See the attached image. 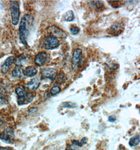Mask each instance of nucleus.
Segmentation results:
<instances>
[{
  "label": "nucleus",
  "mask_w": 140,
  "mask_h": 150,
  "mask_svg": "<svg viewBox=\"0 0 140 150\" xmlns=\"http://www.w3.org/2000/svg\"><path fill=\"white\" fill-rule=\"evenodd\" d=\"M16 92L17 95V102L20 105L30 103L33 98L31 93L21 87L16 88Z\"/></svg>",
  "instance_id": "nucleus-2"
},
{
  "label": "nucleus",
  "mask_w": 140,
  "mask_h": 150,
  "mask_svg": "<svg viewBox=\"0 0 140 150\" xmlns=\"http://www.w3.org/2000/svg\"><path fill=\"white\" fill-rule=\"evenodd\" d=\"M75 18L74 13L72 11H69L67 12L64 14V18L65 21L67 22H71L74 20Z\"/></svg>",
  "instance_id": "nucleus-17"
},
{
  "label": "nucleus",
  "mask_w": 140,
  "mask_h": 150,
  "mask_svg": "<svg viewBox=\"0 0 140 150\" xmlns=\"http://www.w3.org/2000/svg\"><path fill=\"white\" fill-rule=\"evenodd\" d=\"M37 71L36 68L33 66H29L25 69L24 70V75H26L29 77H33L36 75Z\"/></svg>",
  "instance_id": "nucleus-13"
},
{
  "label": "nucleus",
  "mask_w": 140,
  "mask_h": 150,
  "mask_svg": "<svg viewBox=\"0 0 140 150\" xmlns=\"http://www.w3.org/2000/svg\"><path fill=\"white\" fill-rule=\"evenodd\" d=\"M40 85V81L37 79L34 78V79H32L29 83L26 84V88L29 90L34 91L37 89Z\"/></svg>",
  "instance_id": "nucleus-12"
},
{
  "label": "nucleus",
  "mask_w": 140,
  "mask_h": 150,
  "mask_svg": "<svg viewBox=\"0 0 140 150\" xmlns=\"http://www.w3.org/2000/svg\"><path fill=\"white\" fill-rule=\"evenodd\" d=\"M41 78L42 80L49 79L54 81L57 75V71L54 68H45L41 71Z\"/></svg>",
  "instance_id": "nucleus-7"
},
{
  "label": "nucleus",
  "mask_w": 140,
  "mask_h": 150,
  "mask_svg": "<svg viewBox=\"0 0 140 150\" xmlns=\"http://www.w3.org/2000/svg\"><path fill=\"white\" fill-rule=\"evenodd\" d=\"M64 74H60L59 76L57 78V81L58 82H62L63 80H64Z\"/></svg>",
  "instance_id": "nucleus-23"
},
{
  "label": "nucleus",
  "mask_w": 140,
  "mask_h": 150,
  "mask_svg": "<svg viewBox=\"0 0 140 150\" xmlns=\"http://www.w3.org/2000/svg\"><path fill=\"white\" fill-rule=\"evenodd\" d=\"M15 61V58L13 57H10L7 58L4 63L1 66V70L2 72L4 74L7 73L9 70L11 65L13 64Z\"/></svg>",
  "instance_id": "nucleus-10"
},
{
  "label": "nucleus",
  "mask_w": 140,
  "mask_h": 150,
  "mask_svg": "<svg viewBox=\"0 0 140 150\" xmlns=\"http://www.w3.org/2000/svg\"><path fill=\"white\" fill-rule=\"evenodd\" d=\"M70 31L73 35H76L79 33L80 29L77 26H72L70 29Z\"/></svg>",
  "instance_id": "nucleus-21"
},
{
  "label": "nucleus",
  "mask_w": 140,
  "mask_h": 150,
  "mask_svg": "<svg viewBox=\"0 0 140 150\" xmlns=\"http://www.w3.org/2000/svg\"><path fill=\"white\" fill-rule=\"evenodd\" d=\"M12 75L14 78L20 79L23 77L24 73L21 67L16 66L12 71Z\"/></svg>",
  "instance_id": "nucleus-14"
},
{
  "label": "nucleus",
  "mask_w": 140,
  "mask_h": 150,
  "mask_svg": "<svg viewBox=\"0 0 140 150\" xmlns=\"http://www.w3.org/2000/svg\"><path fill=\"white\" fill-rule=\"evenodd\" d=\"M110 5H111L112 6H113V8H119L120 6H121L123 5V1H113V2H112L111 1H108Z\"/></svg>",
  "instance_id": "nucleus-20"
},
{
  "label": "nucleus",
  "mask_w": 140,
  "mask_h": 150,
  "mask_svg": "<svg viewBox=\"0 0 140 150\" xmlns=\"http://www.w3.org/2000/svg\"><path fill=\"white\" fill-rule=\"evenodd\" d=\"M0 139L6 143H12L14 139V133L12 127H8L0 134Z\"/></svg>",
  "instance_id": "nucleus-5"
},
{
  "label": "nucleus",
  "mask_w": 140,
  "mask_h": 150,
  "mask_svg": "<svg viewBox=\"0 0 140 150\" xmlns=\"http://www.w3.org/2000/svg\"><path fill=\"white\" fill-rule=\"evenodd\" d=\"M47 31L50 34L51 36H54L56 38H65L67 36L65 32L55 25H52L48 28L47 29Z\"/></svg>",
  "instance_id": "nucleus-8"
},
{
  "label": "nucleus",
  "mask_w": 140,
  "mask_h": 150,
  "mask_svg": "<svg viewBox=\"0 0 140 150\" xmlns=\"http://www.w3.org/2000/svg\"><path fill=\"white\" fill-rule=\"evenodd\" d=\"M140 143V137L139 135H136L132 137L129 141V145L131 146L135 147L139 145Z\"/></svg>",
  "instance_id": "nucleus-15"
},
{
  "label": "nucleus",
  "mask_w": 140,
  "mask_h": 150,
  "mask_svg": "<svg viewBox=\"0 0 140 150\" xmlns=\"http://www.w3.org/2000/svg\"><path fill=\"white\" fill-rule=\"evenodd\" d=\"M82 62V51L80 49H76L73 53L72 67L73 70L80 67Z\"/></svg>",
  "instance_id": "nucleus-6"
},
{
  "label": "nucleus",
  "mask_w": 140,
  "mask_h": 150,
  "mask_svg": "<svg viewBox=\"0 0 140 150\" xmlns=\"http://www.w3.org/2000/svg\"><path fill=\"white\" fill-rule=\"evenodd\" d=\"M0 150H12V149L10 147H2L0 146Z\"/></svg>",
  "instance_id": "nucleus-25"
},
{
  "label": "nucleus",
  "mask_w": 140,
  "mask_h": 150,
  "mask_svg": "<svg viewBox=\"0 0 140 150\" xmlns=\"http://www.w3.org/2000/svg\"><path fill=\"white\" fill-rule=\"evenodd\" d=\"M62 105L63 107L66 108H74L77 106L76 104L73 103L71 102H65L64 103H62Z\"/></svg>",
  "instance_id": "nucleus-19"
},
{
  "label": "nucleus",
  "mask_w": 140,
  "mask_h": 150,
  "mask_svg": "<svg viewBox=\"0 0 140 150\" xmlns=\"http://www.w3.org/2000/svg\"><path fill=\"white\" fill-rule=\"evenodd\" d=\"M10 11L12 23L14 25H17L18 24L20 16V5L17 1H11Z\"/></svg>",
  "instance_id": "nucleus-3"
},
{
  "label": "nucleus",
  "mask_w": 140,
  "mask_h": 150,
  "mask_svg": "<svg viewBox=\"0 0 140 150\" xmlns=\"http://www.w3.org/2000/svg\"><path fill=\"white\" fill-rule=\"evenodd\" d=\"M90 5L93 8H101L104 6V3L101 1H90Z\"/></svg>",
  "instance_id": "nucleus-16"
},
{
  "label": "nucleus",
  "mask_w": 140,
  "mask_h": 150,
  "mask_svg": "<svg viewBox=\"0 0 140 150\" xmlns=\"http://www.w3.org/2000/svg\"><path fill=\"white\" fill-rule=\"evenodd\" d=\"M34 18L30 15L26 14L23 16L21 18L20 25L18 29L19 39L22 44L24 46H27L26 40L29 35V30L28 28L31 25Z\"/></svg>",
  "instance_id": "nucleus-1"
},
{
  "label": "nucleus",
  "mask_w": 140,
  "mask_h": 150,
  "mask_svg": "<svg viewBox=\"0 0 140 150\" xmlns=\"http://www.w3.org/2000/svg\"><path fill=\"white\" fill-rule=\"evenodd\" d=\"M4 122L2 121V120H0V128L1 127H2L3 126V125H4Z\"/></svg>",
  "instance_id": "nucleus-26"
},
{
  "label": "nucleus",
  "mask_w": 140,
  "mask_h": 150,
  "mask_svg": "<svg viewBox=\"0 0 140 150\" xmlns=\"http://www.w3.org/2000/svg\"><path fill=\"white\" fill-rule=\"evenodd\" d=\"M7 103V99L3 95L0 94V103L4 104Z\"/></svg>",
  "instance_id": "nucleus-22"
},
{
  "label": "nucleus",
  "mask_w": 140,
  "mask_h": 150,
  "mask_svg": "<svg viewBox=\"0 0 140 150\" xmlns=\"http://www.w3.org/2000/svg\"><path fill=\"white\" fill-rule=\"evenodd\" d=\"M47 59V52L45 51L39 52L34 57V63L36 65L39 67H42L44 64Z\"/></svg>",
  "instance_id": "nucleus-9"
},
{
  "label": "nucleus",
  "mask_w": 140,
  "mask_h": 150,
  "mask_svg": "<svg viewBox=\"0 0 140 150\" xmlns=\"http://www.w3.org/2000/svg\"><path fill=\"white\" fill-rule=\"evenodd\" d=\"M42 46L45 49H55L59 46V41L57 38L49 35L45 38L43 41Z\"/></svg>",
  "instance_id": "nucleus-4"
},
{
  "label": "nucleus",
  "mask_w": 140,
  "mask_h": 150,
  "mask_svg": "<svg viewBox=\"0 0 140 150\" xmlns=\"http://www.w3.org/2000/svg\"><path fill=\"white\" fill-rule=\"evenodd\" d=\"M108 120L109 122H110L111 123H113L116 121V117L115 115H111L109 117Z\"/></svg>",
  "instance_id": "nucleus-24"
},
{
  "label": "nucleus",
  "mask_w": 140,
  "mask_h": 150,
  "mask_svg": "<svg viewBox=\"0 0 140 150\" xmlns=\"http://www.w3.org/2000/svg\"><path fill=\"white\" fill-rule=\"evenodd\" d=\"M61 91V88L59 86H54L50 90V94L52 96H54Z\"/></svg>",
  "instance_id": "nucleus-18"
},
{
  "label": "nucleus",
  "mask_w": 140,
  "mask_h": 150,
  "mask_svg": "<svg viewBox=\"0 0 140 150\" xmlns=\"http://www.w3.org/2000/svg\"><path fill=\"white\" fill-rule=\"evenodd\" d=\"M122 23H117L112 25L108 30V33L112 35H118L119 34V32L121 33L123 29Z\"/></svg>",
  "instance_id": "nucleus-11"
},
{
  "label": "nucleus",
  "mask_w": 140,
  "mask_h": 150,
  "mask_svg": "<svg viewBox=\"0 0 140 150\" xmlns=\"http://www.w3.org/2000/svg\"><path fill=\"white\" fill-rule=\"evenodd\" d=\"M3 5L0 2V8H2Z\"/></svg>",
  "instance_id": "nucleus-27"
}]
</instances>
